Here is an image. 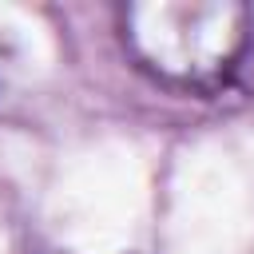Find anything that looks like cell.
<instances>
[{"label":"cell","mask_w":254,"mask_h":254,"mask_svg":"<svg viewBox=\"0 0 254 254\" xmlns=\"http://www.w3.org/2000/svg\"><path fill=\"white\" fill-rule=\"evenodd\" d=\"M250 8L238 0H139L119 8L123 44L143 71L171 87L226 83L250 48Z\"/></svg>","instance_id":"cell-1"}]
</instances>
